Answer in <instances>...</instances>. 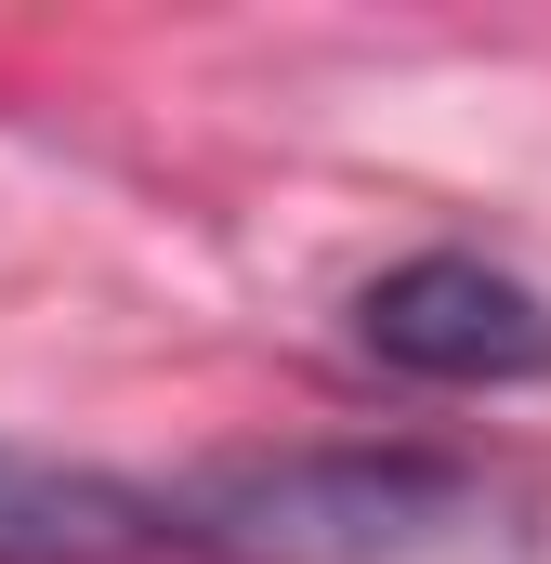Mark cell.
<instances>
[{"label":"cell","mask_w":551,"mask_h":564,"mask_svg":"<svg viewBox=\"0 0 551 564\" xmlns=\"http://www.w3.org/2000/svg\"><path fill=\"white\" fill-rule=\"evenodd\" d=\"M197 564H539V499L446 446H237L184 499Z\"/></svg>","instance_id":"6da1fadb"},{"label":"cell","mask_w":551,"mask_h":564,"mask_svg":"<svg viewBox=\"0 0 551 564\" xmlns=\"http://www.w3.org/2000/svg\"><path fill=\"white\" fill-rule=\"evenodd\" d=\"M355 341L395 381H433V394L551 381V302L512 263H486V250H408V263H381L355 289Z\"/></svg>","instance_id":"7a4b0ae2"},{"label":"cell","mask_w":551,"mask_h":564,"mask_svg":"<svg viewBox=\"0 0 551 564\" xmlns=\"http://www.w3.org/2000/svg\"><path fill=\"white\" fill-rule=\"evenodd\" d=\"M0 564H197V539L132 473L0 446Z\"/></svg>","instance_id":"3957f363"}]
</instances>
